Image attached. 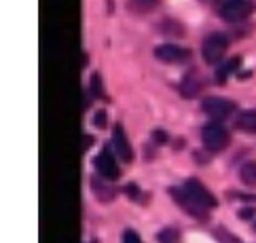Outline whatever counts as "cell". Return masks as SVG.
I'll use <instances>...</instances> for the list:
<instances>
[{
    "instance_id": "6",
    "label": "cell",
    "mask_w": 256,
    "mask_h": 243,
    "mask_svg": "<svg viewBox=\"0 0 256 243\" xmlns=\"http://www.w3.org/2000/svg\"><path fill=\"white\" fill-rule=\"evenodd\" d=\"M154 57L166 61V64H182L190 57V51L178 47V44H159L154 49Z\"/></svg>"
},
{
    "instance_id": "14",
    "label": "cell",
    "mask_w": 256,
    "mask_h": 243,
    "mask_svg": "<svg viewBox=\"0 0 256 243\" xmlns=\"http://www.w3.org/2000/svg\"><path fill=\"white\" fill-rule=\"evenodd\" d=\"M91 188H94V193L98 195V199H102V201H110L112 197H114V191H112V188H110V186H104L102 182L98 184V180H96V178L91 180Z\"/></svg>"
},
{
    "instance_id": "25",
    "label": "cell",
    "mask_w": 256,
    "mask_h": 243,
    "mask_svg": "<svg viewBox=\"0 0 256 243\" xmlns=\"http://www.w3.org/2000/svg\"><path fill=\"white\" fill-rule=\"evenodd\" d=\"M91 243H98V241H91Z\"/></svg>"
},
{
    "instance_id": "7",
    "label": "cell",
    "mask_w": 256,
    "mask_h": 243,
    "mask_svg": "<svg viewBox=\"0 0 256 243\" xmlns=\"http://www.w3.org/2000/svg\"><path fill=\"white\" fill-rule=\"evenodd\" d=\"M94 165L98 169V174L104 176L106 180H116L118 176H121V169L116 167V161L110 155V148H104L102 152H100V155L94 159Z\"/></svg>"
},
{
    "instance_id": "1",
    "label": "cell",
    "mask_w": 256,
    "mask_h": 243,
    "mask_svg": "<svg viewBox=\"0 0 256 243\" xmlns=\"http://www.w3.org/2000/svg\"><path fill=\"white\" fill-rule=\"evenodd\" d=\"M201 136H204V144L210 152H222L228 146V142H231V133L218 121L208 123L204 131H201Z\"/></svg>"
},
{
    "instance_id": "17",
    "label": "cell",
    "mask_w": 256,
    "mask_h": 243,
    "mask_svg": "<svg viewBox=\"0 0 256 243\" xmlns=\"http://www.w3.org/2000/svg\"><path fill=\"white\" fill-rule=\"evenodd\" d=\"M157 4V0H130V8L138 13H144V11H150V8Z\"/></svg>"
},
{
    "instance_id": "13",
    "label": "cell",
    "mask_w": 256,
    "mask_h": 243,
    "mask_svg": "<svg viewBox=\"0 0 256 243\" xmlns=\"http://www.w3.org/2000/svg\"><path fill=\"white\" fill-rule=\"evenodd\" d=\"M240 178L246 186L256 188V163H246L240 172Z\"/></svg>"
},
{
    "instance_id": "24",
    "label": "cell",
    "mask_w": 256,
    "mask_h": 243,
    "mask_svg": "<svg viewBox=\"0 0 256 243\" xmlns=\"http://www.w3.org/2000/svg\"><path fill=\"white\" fill-rule=\"evenodd\" d=\"M154 138H157L159 142H166V140H168V136H166V133H163V131H159V129L154 131Z\"/></svg>"
},
{
    "instance_id": "21",
    "label": "cell",
    "mask_w": 256,
    "mask_h": 243,
    "mask_svg": "<svg viewBox=\"0 0 256 243\" xmlns=\"http://www.w3.org/2000/svg\"><path fill=\"white\" fill-rule=\"evenodd\" d=\"M254 208H244V210H240V218H244V220H250V218H254Z\"/></svg>"
},
{
    "instance_id": "22",
    "label": "cell",
    "mask_w": 256,
    "mask_h": 243,
    "mask_svg": "<svg viewBox=\"0 0 256 243\" xmlns=\"http://www.w3.org/2000/svg\"><path fill=\"white\" fill-rule=\"evenodd\" d=\"M216 237H220L224 243H237V239H231V237H228L226 235V231L224 229H218V233H216Z\"/></svg>"
},
{
    "instance_id": "20",
    "label": "cell",
    "mask_w": 256,
    "mask_h": 243,
    "mask_svg": "<svg viewBox=\"0 0 256 243\" xmlns=\"http://www.w3.org/2000/svg\"><path fill=\"white\" fill-rule=\"evenodd\" d=\"M94 125H96V127H104V125H106V112H104V110L96 112V116H94Z\"/></svg>"
},
{
    "instance_id": "5",
    "label": "cell",
    "mask_w": 256,
    "mask_h": 243,
    "mask_svg": "<svg viewBox=\"0 0 256 243\" xmlns=\"http://www.w3.org/2000/svg\"><path fill=\"white\" fill-rule=\"evenodd\" d=\"M201 108H204V112L210 116V119H214L218 123L228 119V116L237 110V106L233 102L222 100V97H206V100L201 102Z\"/></svg>"
},
{
    "instance_id": "4",
    "label": "cell",
    "mask_w": 256,
    "mask_h": 243,
    "mask_svg": "<svg viewBox=\"0 0 256 243\" xmlns=\"http://www.w3.org/2000/svg\"><path fill=\"white\" fill-rule=\"evenodd\" d=\"M182 191H184L190 199H193L197 205H201V208H206V210H212V208H216L218 205V201H216V197L208 191V188L201 184V182H197L195 178H190V180H186L184 184H182Z\"/></svg>"
},
{
    "instance_id": "12",
    "label": "cell",
    "mask_w": 256,
    "mask_h": 243,
    "mask_svg": "<svg viewBox=\"0 0 256 243\" xmlns=\"http://www.w3.org/2000/svg\"><path fill=\"white\" fill-rule=\"evenodd\" d=\"M240 61H242L240 57H231V59H226V61H220V64H218V70H216V83L224 85L226 76L240 68Z\"/></svg>"
},
{
    "instance_id": "11",
    "label": "cell",
    "mask_w": 256,
    "mask_h": 243,
    "mask_svg": "<svg viewBox=\"0 0 256 243\" xmlns=\"http://www.w3.org/2000/svg\"><path fill=\"white\" fill-rule=\"evenodd\" d=\"M235 127L242 133H256V110H244L237 114Z\"/></svg>"
},
{
    "instance_id": "16",
    "label": "cell",
    "mask_w": 256,
    "mask_h": 243,
    "mask_svg": "<svg viewBox=\"0 0 256 243\" xmlns=\"http://www.w3.org/2000/svg\"><path fill=\"white\" fill-rule=\"evenodd\" d=\"M159 243H180V233L176 229H163L157 235Z\"/></svg>"
},
{
    "instance_id": "2",
    "label": "cell",
    "mask_w": 256,
    "mask_h": 243,
    "mask_svg": "<svg viewBox=\"0 0 256 243\" xmlns=\"http://www.w3.org/2000/svg\"><path fill=\"white\" fill-rule=\"evenodd\" d=\"M228 49V38L224 34H210L206 36V40L204 44H201V55H204V59L208 61V64H220L222 57H224V53Z\"/></svg>"
},
{
    "instance_id": "15",
    "label": "cell",
    "mask_w": 256,
    "mask_h": 243,
    "mask_svg": "<svg viewBox=\"0 0 256 243\" xmlns=\"http://www.w3.org/2000/svg\"><path fill=\"white\" fill-rule=\"evenodd\" d=\"M89 91L94 93L96 97H104L106 100V91H104V83H102V76H100V72H94L91 74V87Z\"/></svg>"
},
{
    "instance_id": "19",
    "label": "cell",
    "mask_w": 256,
    "mask_h": 243,
    "mask_svg": "<svg viewBox=\"0 0 256 243\" xmlns=\"http://www.w3.org/2000/svg\"><path fill=\"white\" fill-rule=\"evenodd\" d=\"M123 243H142V239H140L138 233H134V231H125V235H123Z\"/></svg>"
},
{
    "instance_id": "8",
    "label": "cell",
    "mask_w": 256,
    "mask_h": 243,
    "mask_svg": "<svg viewBox=\"0 0 256 243\" xmlns=\"http://www.w3.org/2000/svg\"><path fill=\"white\" fill-rule=\"evenodd\" d=\"M170 193H172V197H174V201H176L180 208H184L190 216H193V218H197V220H208V218H210L208 212H206V208L197 205L184 191H182V186H180V188H170Z\"/></svg>"
},
{
    "instance_id": "23",
    "label": "cell",
    "mask_w": 256,
    "mask_h": 243,
    "mask_svg": "<svg viewBox=\"0 0 256 243\" xmlns=\"http://www.w3.org/2000/svg\"><path fill=\"white\" fill-rule=\"evenodd\" d=\"M91 144H94V138H91V136H85V138H83V150L91 148Z\"/></svg>"
},
{
    "instance_id": "3",
    "label": "cell",
    "mask_w": 256,
    "mask_h": 243,
    "mask_svg": "<svg viewBox=\"0 0 256 243\" xmlns=\"http://www.w3.org/2000/svg\"><path fill=\"white\" fill-rule=\"evenodd\" d=\"M254 11V2L252 0H222L220 2V8L218 13L224 21H231V23H237V21H244L248 19Z\"/></svg>"
},
{
    "instance_id": "10",
    "label": "cell",
    "mask_w": 256,
    "mask_h": 243,
    "mask_svg": "<svg viewBox=\"0 0 256 243\" xmlns=\"http://www.w3.org/2000/svg\"><path fill=\"white\" fill-rule=\"evenodd\" d=\"M201 89H204V78L197 74V70H190L188 74L184 76V80H182V85H180L182 95L184 97H195Z\"/></svg>"
},
{
    "instance_id": "18",
    "label": "cell",
    "mask_w": 256,
    "mask_h": 243,
    "mask_svg": "<svg viewBox=\"0 0 256 243\" xmlns=\"http://www.w3.org/2000/svg\"><path fill=\"white\" fill-rule=\"evenodd\" d=\"M125 193L130 195V199H132V201H142L140 197H144V195L140 193V188L136 186V184H127V186H125Z\"/></svg>"
},
{
    "instance_id": "9",
    "label": "cell",
    "mask_w": 256,
    "mask_h": 243,
    "mask_svg": "<svg viewBox=\"0 0 256 243\" xmlns=\"http://www.w3.org/2000/svg\"><path fill=\"white\" fill-rule=\"evenodd\" d=\"M112 150L116 152V157L125 161V163H130L134 159V150H132V144L125 136V129L123 125H114L112 127Z\"/></svg>"
}]
</instances>
